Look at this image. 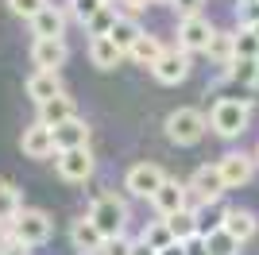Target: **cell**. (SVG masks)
Instances as JSON below:
<instances>
[{
	"mask_svg": "<svg viewBox=\"0 0 259 255\" xmlns=\"http://www.w3.org/2000/svg\"><path fill=\"white\" fill-rule=\"evenodd\" d=\"M251 124V105L248 101H232V97H221L209 112V128H213V136L221 139H236L244 136Z\"/></svg>",
	"mask_w": 259,
	"mask_h": 255,
	"instance_id": "6da1fadb",
	"label": "cell"
},
{
	"mask_svg": "<svg viewBox=\"0 0 259 255\" xmlns=\"http://www.w3.org/2000/svg\"><path fill=\"white\" fill-rule=\"evenodd\" d=\"M205 132H209V120L197 108H174L170 116H166V139L178 143V147H194Z\"/></svg>",
	"mask_w": 259,
	"mask_h": 255,
	"instance_id": "7a4b0ae2",
	"label": "cell"
},
{
	"mask_svg": "<svg viewBox=\"0 0 259 255\" xmlns=\"http://www.w3.org/2000/svg\"><path fill=\"white\" fill-rule=\"evenodd\" d=\"M8 228H12V240H20V244H27V247H39V244L51 240L54 221L47 217L43 209H20V212H16V221H12Z\"/></svg>",
	"mask_w": 259,
	"mask_h": 255,
	"instance_id": "3957f363",
	"label": "cell"
},
{
	"mask_svg": "<svg viewBox=\"0 0 259 255\" xmlns=\"http://www.w3.org/2000/svg\"><path fill=\"white\" fill-rule=\"evenodd\" d=\"M89 221L101 228V236H124V221H128V209H124V201H120L116 193H101L97 201L89 205V212H85Z\"/></svg>",
	"mask_w": 259,
	"mask_h": 255,
	"instance_id": "277c9868",
	"label": "cell"
},
{
	"mask_svg": "<svg viewBox=\"0 0 259 255\" xmlns=\"http://www.w3.org/2000/svg\"><path fill=\"white\" fill-rule=\"evenodd\" d=\"M93 151L89 147H70V151H54V170L62 182H85L93 178Z\"/></svg>",
	"mask_w": 259,
	"mask_h": 255,
	"instance_id": "5b68a950",
	"label": "cell"
},
{
	"mask_svg": "<svg viewBox=\"0 0 259 255\" xmlns=\"http://www.w3.org/2000/svg\"><path fill=\"white\" fill-rule=\"evenodd\" d=\"M213 23L197 12V16H182V23H178V47L190 54H205L209 51V39H213Z\"/></svg>",
	"mask_w": 259,
	"mask_h": 255,
	"instance_id": "8992f818",
	"label": "cell"
},
{
	"mask_svg": "<svg viewBox=\"0 0 259 255\" xmlns=\"http://www.w3.org/2000/svg\"><path fill=\"white\" fill-rule=\"evenodd\" d=\"M162 182H166L162 166H155V162H136V166L124 174V190H128L132 197H147V201H151Z\"/></svg>",
	"mask_w": 259,
	"mask_h": 255,
	"instance_id": "52a82bcc",
	"label": "cell"
},
{
	"mask_svg": "<svg viewBox=\"0 0 259 255\" xmlns=\"http://www.w3.org/2000/svg\"><path fill=\"white\" fill-rule=\"evenodd\" d=\"M190 51H182V47H170V51H162L159 54V62L151 66V74H155V81H162V85H178V81H186L190 77Z\"/></svg>",
	"mask_w": 259,
	"mask_h": 255,
	"instance_id": "ba28073f",
	"label": "cell"
},
{
	"mask_svg": "<svg viewBox=\"0 0 259 255\" xmlns=\"http://www.w3.org/2000/svg\"><path fill=\"white\" fill-rule=\"evenodd\" d=\"M221 174H225V186L228 190H240V186H248L251 174H255V155H244V151H228L221 155Z\"/></svg>",
	"mask_w": 259,
	"mask_h": 255,
	"instance_id": "9c48e42d",
	"label": "cell"
},
{
	"mask_svg": "<svg viewBox=\"0 0 259 255\" xmlns=\"http://www.w3.org/2000/svg\"><path fill=\"white\" fill-rule=\"evenodd\" d=\"M186 186H190V193H194L197 201H221V193L228 190L225 186V174H221V166H197L194 170V178L186 182Z\"/></svg>",
	"mask_w": 259,
	"mask_h": 255,
	"instance_id": "30bf717a",
	"label": "cell"
},
{
	"mask_svg": "<svg viewBox=\"0 0 259 255\" xmlns=\"http://www.w3.org/2000/svg\"><path fill=\"white\" fill-rule=\"evenodd\" d=\"M186 197H190V186H182L178 178H166L159 190H155L151 205H155V212H159V217H174V212L186 209Z\"/></svg>",
	"mask_w": 259,
	"mask_h": 255,
	"instance_id": "8fae6325",
	"label": "cell"
},
{
	"mask_svg": "<svg viewBox=\"0 0 259 255\" xmlns=\"http://www.w3.org/2000/svg\"><path fill=\"white\" fill-rule=\"evenodd\" d=\"M20 147H23V155L27 159H51L54 151V128H47V124H39L35 120L31 128H23V139H20Z\"/></svg>",
	"mask_w": 259,
	"mask_h": 255,
	"instance_id": "7c38bea8",
	"label": "cell"
},
{
	"mask_svg": "<svg viewBox=\"0 0 259 255\" xmlns=\"http://www.w3.org/2000/svg\"><path fill=\"white\" fill-rule=\"evenodd\" d=\"M66 58H70L66 39H35L31 42V62L39 70H58V66H66Z\"/></svg>",
	"mask_w": 259,
	"mask_h": 255,
	"instance_id": "4fadbf2b",
	"label": "cell"
},
{
	"mask_svg": "<svg viewBox=\"0 0 259 255\" xmlns=\"http://www.w3.org/2000/svg\"><path fill=\"white\" fill-rule=\"evenodd\" d=\"M62 77H58V70H35L31 77H27V97H31L35 105H43V101H54V97H62Z\"/></svg>",
	"mask_w": 259,
	"mask_h": 255,
	"instance_id": "5bb4252c",
	"label": "cell"
},
{
	"mask_svg": "<svg viewBox=\"0 0 259 255\" xmlns=\"http://www.w3.org/2000/svg\"><path fill=\"white\" fill-rule=\"evenodd\" d=\"M70 240H74V247L81 255H101V247H105V236H101V228L89 217H77L70 224Z\"/></svg>",
	"mask_w": 259,
	"mask_h": 255,
	"instance_id": "9a60e30c",
	"label": "cell"
},
{
	"mask_svg": "<svg viewBox=\"0 0 259 255\" xmlns=\"http://www.w3.org/2000/svg\"><path fill=\"white\" fill-rule=\"evenodd\" d=\"M54 147L58 151H70V147H89V124L81 116L66 120V124L54 128Z\"/></svg>",
	"mask_w": 259,
	"mask_h": 255,
	"instance_id": "2e32d148",
	"label": "cell"
},
{
	"mask_svg": "<svg viewBox=\"0 0 259 255\" xmlns=\"http://www.w3.org/2000/svg\"><path fill=\"white\" fill-rule=\"evenodd\" d=\"M120 58H124V51H120L108 35H93V39H89V62L97 66V70H116Z\"/></svg>",
	"mask_w": 259,
	"mask_h": 255,
	"instance_id": "e0dca14e",
	"label": "cell"
},
{
	"mask_svg": "<svg viewBox=\"0 0 259 255\" xmlns=\"http://www.w3.org/2000/svg\"><path fill=\"white\" fill-rule=\"evenodd\" d=\"M31 31H35V39H62V31H66V12L54 8V4H47V8L31 20Z\"/></svg>",
	"mask_w": 259,
	"mask_h": 255,
	"instance_id": "ac0fdd59",
	"label": "cell"
},
{
	"mask_svg": "<svg viewBox=\"0 0 259 255\" xmlns=\"http://www.w3.org/2000/svg\"><path fill=\"white\" fill-rule=\"evenodd\" d=\"M225 232L228 236H236L240 244H248V240H255V232H259V217L251 209H228V217H225Z\"/></svg>",
	"mask_w": 259,
	"mask_h": 255,
	"instance_id": "d6986e66",
	"label": "cell"
},
{
	"mask_svg": "<svg viewBox=\"0 0 259 255\" xmlns=\"http://www.w3.org/2000/svg\"><path fill=\"white\" fill-rule=\"evenodd\" d=\"M74 116H77V108L66 93L39 105V124H47V128H58V124H66V120H74Z\"/></svg>",
	"mask_w": 259,
	"mask_h": 255,
	"instance_id": "ffe728a7",
	"label": "cell"
},
{
	"mask_svg": "<svg viewBox=\"0 0 259 255\" xmlns=\"http://www.w3.org/2000/svg\"><path fill=\"white\" fill-rule=\"evenodd\" d=\"M209 58H213L217 66H232L236 62V31H213V39H209Z\"/></svg>",
	"mask_w": 259,
	"mask_h": 255,
	"instance_id": "44dd1931",
	"label": "cell"
},
{
	"mask_svg": "<svg viewBox=\"0 0 259 255\" xmlns=\"http://www.w3.org/2000/svg\"><path fill=\"white\" fill-rule=\"evenodd\" d=\"M194 217H197V236H209V232H217V228H225L228 209L221 201H201L194 209Z\"/></svg>",
	"mask_w": 259,
	"mask_h": 255,
	"instance_id": "7402d4cb",
	"label": "cell"
},
{
	"mask_svg": "<svg viewBox=\"0 0 259 255\" xmlns=\"http://www.w3.org/2000/svg\"><path fill=\"white\" fill-rule=\"evenodd\" d=\"M162 51H166V47L159 42V35H147V31H143L140 39L132 42L128 58H132L136 66H155V62H159V54H162Z\"/></svg>",
	"mask_w": 259,
	"mask_h": 255,
	"instance_id": "603a6c76",
	"label": "cell"
},
{
	"mask_svg": "<svg viewBox=\"0 0 259 255\" xmlns=\"http://www.w3.org/2000/svg\"><path fill=\"white\" fill-rule=\"evenodd\" d=\"M225 77L244 85V89H259V58H236V62L225 70Z\"/></svg>",
	"mask_w": 259,
	"mask_h": 255,
	"instance_id": "cb8c5ba5",
	"label": "cell"
},
{
	"mask_svg": "<svg viewBox=\"0 0 259 255\" xmlns=\"http://www.w3.org/2000/svg\"><path fill=\"white\" fill-rule=\"evenodd\" d=\"M140 35H143V27H140V23L132 20V16H120V20L112 23V31H108V39H112V42L120 47V51L128 54V51H132V42L140 39Z\"/></svg>",
	"mask_w": 259,
	"mask_h": 255,
	"instance_id": "d4e9b609",
	"label": "cell"
},
{
	"mask_svg": "<svg viewBox=\"0 0 259 255\" xmlns=\"http://www.w3.org/2000/svg\"><path fill=\"white\" fill-rule=\"evenodd\" d=\"M162 221L170 224L174 240H190V236H197V217H194V209H182V212H174V217H162Z\"/></svg>",
	"mask_w": 259,
	"mask_h": 255,
	"instance_id": "484cf974",
	"label": "cell"
},
{
	"mask_svg": "<svg viewBox=\"0 0 259 255\" xmlns=\"http://www.w3.org/2000/svg\"><path fill=\"white\" fill-rule=\"evenodd\" d=\"M140 240H143V244H151L155 251H162V247L174 244V232H170V224H166V221H151L147 228H143Z\"/></svg>",
	"mask_w": 259,
	"mask_h": 255,
	"instance_id": "4316f807",
	"label": "cell"
},
{
	"mask_svg": "<svg viewBox=\"0 0 259 255\" xmlns=\"http://www.w3.org/2000/svg\"><path fill=\"white\" fill-rule=\"evenodd\" d=\"M20 209H23V201H20V193H16V186L0 182V224H12Z\"/></svg>",
	"mask_w": 259,
	"mask_h": 255,
	"instance_id": "83f0119b",
	"label": "cell"
},
{
	"mask_svg": "<svg viewBox=\"0 0 259 255\" xmlns=\"http://www.w3.org/2000/svg\"><path fill=\"white\" fill-rule=\"evenodd\" d=\"M205 244H209V255H240V247H244L236 236H228L225 228L209 232V236H205Z\"/></svg>",
	"mask_w": 259,
	"mask_h": 255,
	"instance_id": "f1b7e54d",
	"label": "cell"
},
{
	"mask_svg": "<svg viewBox=\"0 0 259 255\" xmlns=\"http://www.w3.org/2000/svg\"><path fill=\"white\" fill-rule=\"evenodd\" d=\"M116 20H120V12H116V4L108 0L105 8H101L97 16H93V20L85 23V27H89V35H108V31H112V23H116Z\"/></svg>",
	"mask_w": 259,
	"mask_h": 255,
	"instance_id": "f546056e",
	"label": "cell"
},
{
	"mask_svg": "<svg viewBox=\"0 0 259 255\" xmlns=\"http://www.w3.org/2000/svg\"><path fill=\"white\" fill-rule=\"evenodd\" d=\"M105 4H108V0H70V4H66V12H70V16H74V20L85 27V23L93 20V16H97Z\"/></svg>",
	"mask_w": 259,
	"mask_h": 255,
	"instance_id": "4dcf8cb0",
	"label": "cell"
},
{
	"mask_svg": "<svg viewBox=\"0 0 259 255\" xmlns=\"http://www.w3.org/2000/svg\"><path fill=\"white\" fill-rule=\"evenodd\" d=\"M236 58H259V35L251 27L236 31Z\"/></svg>",
	"mask_w": 259,
	"mask_h": 255,
	"instance_id": "1f68e13d",
	"label": "cell"
},
{
	"mask_svg": "<svg viewBox=\"0 0 259 255\" xmlns=\"http://www.w3.org/2000/svg\"><path fill=\"white\" fill-rule=\"evenodd\" d=\"M47 4H51V0H8L12 16H23V20H35V16H39Z\"/></svg>",
	"mask_w": 259,
	"mask_h": 255,
	"instance_id": "d6a6232c",
	"label": "cell"
},
{
	"mask_svg": "<svg viewBox=\"0 0 259 255\" xmlns=\"http://www.w3.org/2000/svg\"><path fill=\"white\" fill-rule=\"evenodd\" d=\"M101 255H132V240L128 236H108L105 247H101Z\"/></svg>",
	"mask_w": 259,
	"mask_h": 255,
	"instance_id": "836d02e7",
	"label": "cell"
},
{
	"mask_svg": "<svg viewBox=\"0 0 259 255\" xmlns=\"http://www.w3.org/2000/svg\"><path fill=\"white\" fill-rule=\"evenodd\" d=\"M112 4H116L120 16H132V20H136V16H140V12L151 4V0H112Z\"/></svg>",
	"mask_w": 259,
	"mask_h": 255,
	"instance_id": "e575fe53",
	"label": "cell"
},
{
	"mask_svg": "<svg viewBox=\"0 0 259 255\" xmlns=\"http://www.w3.org/2000/svg\"><path fill=\"white\" fill-rule=\"evenodd\" d=\"M186 255H209V244H205V236H190V240H182Z\"/></svg>",
	"mask_w": 259,
	"mask_h": 255,
	"instance_id": "d590c367",
	"label": "cell"
},
{
	"mask_svg": "<svg viewBox=\"0 0 259 255\" xmlns=\"http://www.w3.org/2000/svg\"><path fill=\"white\" fill-rule=\"evenodd\" d=\"M0 255H31V251H27V244H20V240H4V244H0Z\"/></svg>",
	"mask_w": 259,
	"mask_h": 255,
	"instance_id": "8d00e7d4",
	"label": "cell"
},
{
	"mask_svg": "<svg viewBox=\"0 0 259 255\" xmlns=\"http://www.w3.org/2000/svg\"><path fill=\"white\" fill-rule=\"evenodd\" d=\"M170 8H178L182 16H197V12H201V0H174Z\"/></svg>",
	"mask_w": 259,
	"mask_h": 255,
	"instance_id": "74e56055",
	"label": "cell"
},
{
	"mask_svg": "<svg viewBox=\"0 0 259 255\" xmlns=\"http://www.w3.org/2000/svg\"><path fill=\"white\" fill-rule=\"evenodd\" d=\"M132 255H159V251H155L151 244H143V240H136V244H132Z\"/></svg>",
	"mask_w": 259,
	"mask_h": 255,
	"instance_id": "f35d334b",
	"label": "cell"
},
{
	"mask_svg": "<svg viewBox=\"0 0 259 255\" xmlns=\"http://www.w3.org/2000/svg\"><path fill=\"white\" fill-rule=\"evenodd\" d=\"M159 255H186V247H182V240H174V244H170V247H162Z\"/></svg>",
	"mask_w": 259,
	"mask_h": 255,
	"instance_id": "ab89813d",
	"label": "cell"
},
{
	"mask_svg": "<svg viewBox=\"0 0 259 255\" xmlns=\"http://www.w3.org/2000/svg\"><path fill=\"white\" fill-rule=\"evenodd\" d=\"M151 4H174V0H151Z\"/></svg>",
	"mask_w": 259,
	"mask_h": 255,
	"instance_id": "60d3db41",
	"label": "cell"
},
{
	"mask_svg": "<svg viewBox=\"0 0 259 255\" xmlns=\"http://www.w3.org/2000/svg\"><path fill=\"white\" fill-rule=\"evenodd\" d=\"M251 31H255V35H259V20H255V23H251Z\"/></svg>",
	"mask_w": 259,
	"mask_h": 255,
	"instance_id": "b9f144b4",
	"label": "cell"
},
{
	"mask_svg": "<svg viewBox=\"0 0 259 255\" xmlns=\"http://www.w3.org/2000/svg\"><path fill=\"white\" fill-rule=\"evenodd\" d=\"M255 166H259V147H255Z\"/></svg>",
	"mask_w": 259,
	"mask_h": 255,
	"instance_id": "7bdbcfd3",
	"label": "cell"
}]
</instances>
